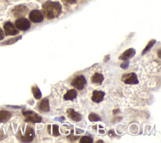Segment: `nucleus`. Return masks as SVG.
<instances>
[{
  "mask_svg": "<svg viewBox=\"0 0 161 143\" xmlns=\"http://www.w3.org/2000/svg\"><path fill=\"white\" fill-rule=\"evenodd\" d=\"M44 14L48 19L58 18L62 12V6L58 2L47 1L42 5Z\"/></svg>",
  "mask_w": 161,
  "mask_h": 143,
  "instance_id": "nucleus-1",
  "label": "nucleus"
},
{
  "mask_svg": "<svg viewBox=\"0 0 161 143\" xmlns=\"http://www.w3.org/2000/svg\"><path fill=\"white\" fill-rule=\"evenodd\" d=\"M28 8L23 5H19L16 6L12 9V13L15 18H22L28 13Z\"/></svg>",
  "mask_w": 161,
  "mask_h": 143,
  "instance_id": "nucleus-2",
  "label": "nucleus"
},
{
  "mask_svg": "<svg viewBox=\"0 0 161 143\" xmlns=\"http://www.w3.org/2000/svg\"><path fill=\"white\" fill-rule=\"evenodd\" d=\"M30 25L29 20L23 17L18 18L15 22V27L17 29L22 31L28 30L30 28Z\"/></svg>",
  "mask_w": 161,
  "mask_h": 143,
  "instance_id": "nucleus-3",
  "label": "nucleus"
},
{
  "mask_svg": "<svg viewBox=\"0 0 161 143\" xmlns=\"http://www.w3.org/2000/svg\"><path fill=\"white\" fill-rule=\"evenodd\" d=\"M23 114L26 122L39 123L42 121V117L32 111H23Z\"/></svg>",
  "mask_w": 161,
  "mask_h": 143,
  "instance_id": "nucleus-4",
  "label": "nucleus"
},
{
  "mask_svg": "<svg viewBox=\"0 0 161 143\" xmlns=\"http://www.w3.org/2000/svg\"><path fill=\"white\" fill-rule=\"evenodd\" d=\"M86 80L84 78V76L81 75L75 78L72 81L71 84L75 88L79 90H81L84 88L85 85L86 84Z\"/></svg>",
  "mask_w": 161,
  "mask_h": 143,
  "instance_id": "nucleus-5",
  "label": "nucleus"
},
{
  "mask_svg": "<svg viewBox=\"0 0 161 143\" xmlns=\"http://www.w3.org/2000/svg\"><path fill=\"white\" fill-rule=\"evenodd\" d=\"M122 81L127 84H137L139 83L137 75L135 73L124 74L122 76Z\"/></svg>",
  "mask_w": 161,
  "mask_h": 143,
  "instance_id": "nucleus-6",
  "label": "nucleus"
},
{
  "mask_svg": "<svg viewBox=\"0 0 161 143\" xmlns=\"http://www.w3.org/2000/svg\"><path fill=\"white\" fill-rule=\"evenodd\" d=\"M44 16L39 9H34L29 14V19L33 23H40L44 20Z\"/></svg>",
  "mask_w": 161,
  "mask_h": 143,
  "instance_id": "nucleus-7",
  "label": "nucleus"
},
{
  "mask_svg": "<svg viewBox=\"0 0 161 143\" xmlns=\"http://www.w3.org/2000/svg\"><path fill=\"white\" fill-rule=\"evenodd\" d=\"M34 136H35V133L33 130L30 127H28L26 129L25 134L22 135L20 134V135H18V138L19 139H20V141L22 142H30L33 140Z\"/></svg>",
  "mask_w": 161,
  "mask_h": 143,
  "instance_id": "nucleus-8",
  "label": "nucleus"
},
{
  "mask_svg": "<svg viewBox=\"0 0 161 143\" xmlns=\"http://www.w3.org/2000/svg\"><path fill=\"white\" fill-rule=\"evenodd\" d=\"M4 30L6 35H15L18 34V30L11 22H8L4 24Z\"/></svg>",
  "mask_w": 161,
  "mask_h": 143,
  "instance_id": "nucleus-9",
  "label": "nucleus"
},
{
  "mask_svg": "<svg viewBox=\"0 0 161 143\" xmlns=\"http://www.w3.org/2000/svg\"><path fill=\"white\" fill-rule=\"evenodd\" d=\"M105 93L101 91L94 90L93 92V96H92V100L94 103H99L102 102L105 97Z\"/></svg>",
  "mask_w": 161,
  "mask_h": 143,
  "instance_id": "nucleus-10",
  "label": "nucleus"
},
{
  "mask_svg": "<svg viewBox=\"0 0 161 143\" xmlns=\"http://www.w3.org/2000/svg\"><path fill=\"white\" fill-rule=\"evenodd\" d=\"M135 54H136V51L134 49H133V48L128 49V50L125 51L119 57V59H120V60L121 59V60H124V61L129 60L130 58H133Z\"/></svg>",
  "mask_w": 161,
  "mask_h": 143,
  "instance_id": "nucleus-11",
  "label": "nucleus"
},
{
  "mask_svg": "<svg viewBox=\"0 0 161 143\" xmlns=\"http://www.w3.org/2000/svg\"><path fill=\"white\" fill-rule=\"evenodd\" d=\"M68 116L75 122H79L82 119V116L80 113L75 112L73 109H69L67 111Z\"/></svg>",
  "mask_w": 161,
  "mask_h": 143,
  "instance_id": "nucleus-12",
  "label": "nucleus"
},
{
  "mask_svg": "<svg viewBox=\"0 0 161 143\" xmlns=\"http://www.w3.org/2000/svg\"><path fill=\"white\" fill-rule=\"evenodd\" d=\"M12 117V113L7 110L0 111V122L3 123L8 121Z\"/></svg>",
  "mask_w": 161,
  "mask_h": 143,
  "instance_id": "nucleus-13",
  "label": "nucleus"
},
{
  "mask_svg": "<svg viewBox=\"0 0 161 143\" xmlns=\"http://www.w3.org/2000/svg\"><path fill=\"white\" fill-rule=\"evenodd\" d=\"M39 109L44 112H48L50 110V105H49V101L47 98L43 99L39 106Z\"/></svg>",
  "mask_w": 161,
  "mask_h": 143,
  "instance_id": "nucleus-14",
  "label": "nucleus"
},
{
  "mask_svg": "<svg viewBox=\"0 0 161 143\" xmlns=\"http://www.w3.org/2000/svg\"><path fill=\"white\" fill-rule=\"evenodd\" d=\"M77 95L78 93L74 89L69 90L64 95V99L65 100H73L74 98L77 97Z\"/></svg>",
  "mask_w": 161,
  "mask_h": 143,
  "instance_id": "nucleus-15",
  "label": "nucleus"
},
{
  "mask_svg": "<svg viewBox=\"0 0 161 143\" xmlns=\"http://www.w3.org/2000/svg\"><path fill=\"white\" fill-rule=\"evenodd\" d=\"M103 80H104L103 75L100 73H96L95 74H94L91 77V81L93 82V83L95 84H98V85L101 84Z\"/></svg>",
  "mask_w": 161,
  "mask_h": 143,
  "instance_id": "nucleus-16",
  "label": "nucleus"
},
{
  "mask_svg": "<svg viewBox=\"0 0 161 143\" xmlns=\"http://www.w3.org/2000/svg\"><path fill=\"white\" fill-rule=\"evenodd\" d=\"M32 93L33 95V97L37 100H40L42 98V93L40 89L38 88L37 86H34L32 88Z\"/></svg>",
  "mask_w": 161,
  "mask_h": 143,
  "instance_id": "nucleus-17",
  "label": "nucleus"
},
{
  "mask_svg": "<svg viewBox=\"0 0 161 143\" xmlns=\"http://www.w3.org/2000/svg\"><path fill=\"white\" fill-rule=\"evenodd\" d=\"M22 36H18V37H15V38H13V39H9L8 41H6L3 42H2L1 44L2 45H12L15 42H16L17 41H18L20 39H22Z\"/></svg>",
  "mask_w": 161,
  "mask_h": 143,
  "instance_id": "nucleus-18",
  "label": "nucleus"
},
{
  "mask_svg": "<svg viewBox=\"0 0 161 143\" xmlns=\"http://www.w3.org/2000/svg\"><path fill=\"white\" fill-rule=\"evenodd\" d=\"M156 40H151V41H150L149 42L148 44L145 47V49H144V51H142V54L144 55L145 53H147L154 46V45L156 44Z\"/></svg>",
  "mask_w": 161,
  "mask_h": 143,
  "instance_id": "nucleus-19",
  "label": "nucleus"
},
{
  "mask_svg": "<svg viewBox=\"0 0 161 143\" xmlns=\"http://www.w3.org/2000/svg\"><path fill=\"white\" fill-rule=\"evenodd\" d=\"M88 119L91 122H98L101 120V118L98 115V114H96L94 113H90L89 115Z\"/></svg>",
  "mask_w": 161,
  "mask_h": 143,
  "instance_id": "nucleus-20",
  "label": "nucleus"
},
{
  "mask_svg": "<svg viewBox=\"0 0 161 143\" xmlns=\"http://www.w3.org/2000/svg\"><path fill=\"white\" fill-rule=\"evenodd\" d=\"M79 142L81 143H92L93 142V140L91 137L83 136L81 138Z\"/></svg>",
  "mask_w": 161,
  "mask_h": 143,
  "instance_id": "nucleus-21",
  "label": "nucleus"
},
{
  "mask_svg": "<svg viewBox=\"0 0 161 143\" xmlns=\"http://www.w3.org/2000/svg\"><path fill=\"white\" fill-rule=\"evenodd\" d=\"M60 135V133L59 131V126L57 125L53 126V136H59Z\"/></svg>",
  "mask_w": 161,
  "mask_h": 143,
  "instance_id": "nucleus-22",
  "label": "nucleus"
},
{
  "mask_svg": "<svg viewBox=\"0 0 161 143\" xmlns=\"http://www.w3.org/2000/svg\"><path fill=\"white\" fill-rule=\"evenodd\" d=\"M129 64H130V62H129V60H127V61H125L124 63H123L121 64V68H123V69H127L128 68L129 66Z\"/></svg>",
  "mask_w": 161,
  "mask_h": 143,
  "instance_id": "nucleus-23",
  "label": "nucleus"
},
{
  "mask_svg": "<svg viewBox=\"0 0 161 143\" xmlns=\"http://www.w3.org/2000/svg\"><path fill=\"white\" fill-rule=\"evenodd\" d=\"M63 2L65 3H67V4H74L77 2L78 0H62Z\"/></svg>",
  "mask_w": 161,
  "mask_h": 143,
  "instance_id": "nucleus-24",
  "label": "nucleus"
},
{
  "mask_svg": "<svg viewBox=\"0 0 161 143\" xmlns=\"http://www.w3.org/2000/svg\"><path fill=\"white\" fill-rule=\"evenodd\" d=\"M5 37V34H4V32L3 31V30L1 28H0V41H2L4 39Z\"/></svg>",
  "mask_w": 161,
  "mask_h": 143,
  "instance_id": "nucleus-25",
  "label": "nucleus"
},
{
  "mask_svg": "<svg viewBox=\"0 0 161 143\" xmlns=\"http://www.w3.org/2000/svg\"><path fill=\"white\" fill-rule=\"evenodd\" d=\"M120 111V110L119 109H115V110H113V114H114V115H115V114L116 113V114H117L118 113H119Z\"/></svg>",
  "mask_w": 161,
  "mask_h": 143,
  "instance_id": "nucleus-26",
  "label": "nucleus"
},
{
  "mask_svg": "<svg viewBox=\"0 0 161 143\" xmlns=\"http://www.w3.org/2000/svg\"><path fill=\"white\" fill-rule=\"evenodd\" d=\"M110 59V55H108L107 56H106L105 57V60H104V61H108V60Z\"/></svg>",
  "mask_w": 161,
  "mask_h": 143,
  "instance_id": "nucleus-27",
  "label": "nucleus"
}]
</instances>
